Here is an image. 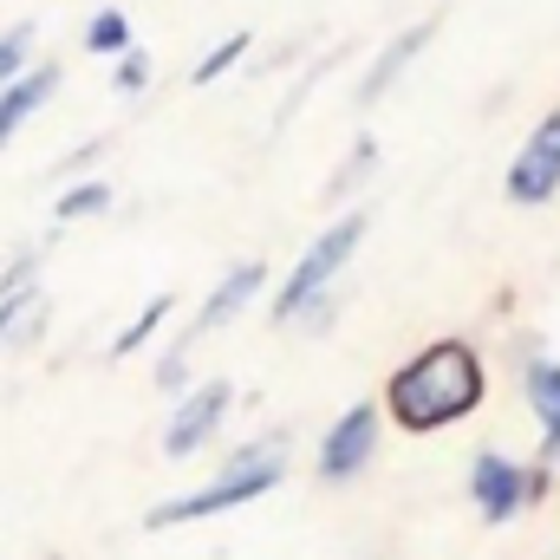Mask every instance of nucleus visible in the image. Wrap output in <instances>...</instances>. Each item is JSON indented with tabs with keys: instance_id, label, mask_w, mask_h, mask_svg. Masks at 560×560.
<instances>
[{
	"instance_id": "obj_1",
	"label": "nucleus",
	"mask_w": 560,
	"mask_h": 560,
	"mask_svg": "<svg viewBox=\"0 0 560 560\" xmlns=\"http://www.w3.org/2000/svg\"><path fill=\"white\" fill-rule=\"evenodd\" d=\"M385 405H392L398 430H411V436H430V430L463 423L482 405V359H476V346H469V339H436V346H423L411 365L392 372Z\"/></svg>"
},
{
	"instance_id": "obj_2",
	"label": "nucleus",
	"mask_w": 560,
	"mask_h": 560,
	"mask_svg": "<svg viewBox=\"0 0 560 560\" xmlns=\"http://www.w3.org/2000/svg\"><path fill=\"white\" fill-rule=\"evenodd\" d=\"M280 476H287V450H280V436L268 443H248L209 489H196V495H176V502H156L150 509V528L163 535V528H183V522H202V515H222V509H242V502H255V495H268Z\"/></svg>"
},
{
	"instance_id": "obj_3",
	"label": "nucleus",
	"mask_w": 560,
	"mask_h": 560,
	"mask_svg": "<svg viewBox=\"0 0 560 560\" xmlns=\"http://www.w3.org/2000/svg\"><path fill=\"white\" fill-rule=\"evenodd\" d=\"M359 235H365V215H339V222H332L306 255H300V268H293L287 287L275 293V319H300L313 300H326V293H332V280H339V268L352 261Z\"/></svg>"
},
{
	"instance_id": "obj_4",
	"label": "nucleus",
	"mask_w": 560,
	"mask_h": 560,
	"mask_svg": "<svg viewBox=\"0 0 560 560\" xmlns=\"http://www.w3.org/2000/svg\"><path fill=\"white\" fill-rule=\"evenodd\" d=\"M541 489H548V476H535V469H522V463H509V456H495V450H482V456L469 463V495H476V515H482L489 528H502L515 509L541 502Z\"/></svg>"
},
{
	"instance_id": "obj_5",
	"label": "nucleus",
	"mask_w": 560,
	"mask_h": 560,
	"mask_svg": "<svg viewBox=\"0 0 560 560\" xmlns=\"http://www.w3.org/2000/svg\"><path fill=\"white\" fill-rule=\"evenodd\" d=\"M555 189H560V105L535 125V138L522 143V156L509 163V202L535 209V202H548Z\"/></svg>"
},
{
	"instance_id": "obj_6",
	"label": "nucleus",
	"mask_w": 560,
	"mask_h": 560,
	"mask_svg": "<svg viewBox=\"0 0 560 560\" xmlns=\"http://www.w3.org/2000/svg\"><path fill=\"white\" fill-rule=\"evenodd\" d=\"M372 450H378V405H352L319 443V476L346 482V476H359L372 463Z\"/></svg>"
},
{
	"instance_id": "obj_7",
	"label": "nucleus",
	"mask_w": 560,
	"mask_h": 560,
	"mask_svg": "<svg viewBox=\"0 0 560 560\" xmlns=\"http://www.w3.org/2000/svg\"><path fill=\"white\" fill-rule=\"evenodd\" d=\"M222 418H229V385H196V392L176 405L170 430H163V456H196V450L215 436Z\"/></svg>"
},
{
	"instance_id": "obj_8",
	"label": "nucleus",
	"mask_w": 560,
	"mask_h": 560,
	"mask_svg": "<svg viewBox=\"0 0 560 560\" xmlns=\"http://www.w3.org/2000/svg\"><path fill=\"white\" fill-rule=\"evenodd\" d=\"M430 39H436V20H418V26H405V33H398V39H392V46H385V52L372 59L365 85H359V105H378V98H385V92L398 85V72H405V66L418 59Z\"/></svg>"
},
{
	"instance_id": "obj_9",
	"label": "nucleus",
	"mask_w": 560,
	"mask_h": 560,
	"mask_svg": "<svg viewBox=\"0 0 560 560\" xmlns=\"http://www.w3.org/2000/svg\"><path fill=\"white\" fill-rule=\"evenodd\" d=\"M261 280H268V268H261V261H242L235 275H222V280H215V293L202 300V313H196V332H215L222 319H235V313L261 293Z\"/></svg>"
},
{
	"instance_id": "obj_10",
	"label": "nucleus",
	"mask_w": 560,
	"mask_h": 560,
	"mask_svg": "<svg viewBox=\"0 0 560 560\" xmlns=\"http://www.w3.org/2000/svg\"><path fill=\"white\" fill-rule=\"evenodd\" d=\"M52 85H59V72H52V66H26L13 85H0V143L13 138V131H20L46 98H52Z\"/></svg>"
},
{
	"instance_id": "obj_11",
	"label": "nucleus",
	"mask_w": 560,
	"mask_h": 560,
	"mask_svg": "<svg viewBox=\"0 0 560 560\" xmlns=\"http://www.w3.org/2000/svg\"><path fill=\"white\" fill-rule=\"evenodd\" d=\"M528 405H535V418H541L548 456H560V365L555 359H528Z\"/></svg>"
},
{
	"instance_id": "obj_12",
	"label": "nucleus",
	"mask_w": 560,
	"mask_h": 560,
	"mask_svg": "<svg viewBox=\"0 0 560 560\" xmlns=\"http://www.w3.org/2000/svg\"><path fill=\"white\" fill-rule=\"evenodd\" d=\"M85 52H98V59L131 52V13H125V7H98V13L85 20Z\"/></svg>"
},
{
	"instance_id": "obj_13",
	"label": "nucleus",
	"mask_w": 560,
	"mask_h": 560,
	"mask_svg": "<svg viewBox=\"0 0 560 560\" xmlns=\"http://www.w3.org/2000/svg\"><path fill=\"white\" fill-rule=\"evenodd\" d=\"M170 306H176L170 293H156V300H143V313L131 319V326H125V332H118V339H112V359H125V352H138L143 339H150V332H156V326L170 319Z\"/></svg>"
},
{
	"instance_id": "obj_14",
	"label": "nucleus",
	"mask_w": 560,
	"mask_h": 560,
	"mask_svg": "<svg viewBox=\"0 0 560 560\" xmlns=\"http://www.w3.org/2000/svg\"><path fill=\"white\" fill-rule=\"evenodd\" d=\"M105 209H112V183H79V189H66L52 202L59 222H85V215H105Z\"/></svg>"
},
{
	"instance_id": "obj_15",
	"label": "nucleus",
	"mask_w": 560,
	"mask_h": 560,
	"mask_svg": "<svg viewBox=\"0 0 560 560\" xmlns=\"http://www.w3.org/2000/svg\"><path fill=\"white\" fill-rule=\"evenodd\" d=\"M26 66H33V20H20V26L0 33V85H13Z\"/></svg>"
},
{
	"instance_id": "obj_16",
	"label": "nucleus",
	"mask_w": 560,
	"mask_h": 560,
	"mask_svg": "<svg viewBox=\"0 0 560 560\" xmlns=\"http://www.w3.org/2000/svg\"><path fill=\"white\" fill-rule=\"evenodd\" d=\"M248 46H255L248 33H229V39H222V46H215V52H209V59L196 66V85H215V79H222L229 66H242V52H248Z\"/></svg>"
},
{
	"instance_id": "obj_17",
	"label": "nucleus",
	"mask_w": 560,
	"mask_h": 560,
	"mask_svg": "<svg viewBox=\"0 0 560 560\" xmlns=\"http://www.w3.org/2000/svg\"><path fill=\"white\" fill-rule=\"evenodd\" d=\"M143 85H150V59H143L138 46H131V52H118V92H125V98H138Z\"/></svg>"
}]
</instances>
